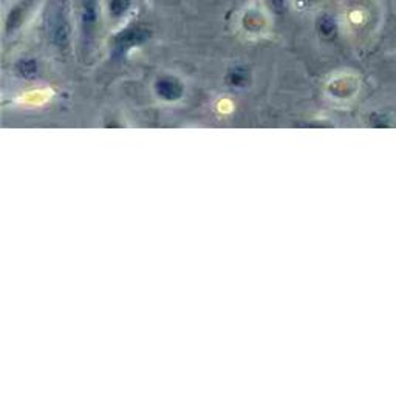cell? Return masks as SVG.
I'll use <instances>...</instances> for the list:
<instances>
[{"label":"cell","mask_w":396,"mask_h":396,"mask_svg":"<svg viewBox=\"0 0 396 396\" xmlns=\"http://www.w3.org/2000/svg\"><path fill=\"white\" fill-rule=\"evenodd\" d=\"M149 36H150L149 29L143 28V27L128 28V29H126V32H123V33H121V34L117 37V50H118L119 53H123V51H126L127 48L133 47V45L143 44L144 41L147 39Z\"/></svg>","instance_id":"1"},{"label":"cell","mask_w":396,"mask_h":396,"mask_svg":"<svg viewBox=\"0 0 396 396\" xmlns=\"http://www.w3.org/2000/svg\"><path fill=\"white\" fill-rule=\"evenodd\" d=\"M96 27V0H82V36L90 41Z\"/></svg>","instance_id":"2"},{"label":"cell","mask_w":396,"mask_h":396,"mask_svg":"<svg viewBox=\"0 0 396 396\" xmlns=\"http://www.w3.org/2000/svg\"><path fill=\"white\" fill-rule=\"evenodd\" d=\"M317 32L325 39H333L338 34V22L330 14H322L317 19Z\"/></svg>","instance_id":"3"},{"label":"cell","mask_w":396,"mask_h":396,"mask_svg":"<svg viewBox=\"0 0 396 396\" xmlns=\"http://www.w3.org/2000/svg\"><path fill=\"white\" fill-rule=\"evenodd\" d=\"M53 34H55V41L59 45H64L67 42L68 27H67V20L62 14H60V11H58L56 14V22H55V29H53Z\"/></svg>","instance_id":"4"},{"label":"cell","mask_w":396,"mask_h":396,"mask_svg":"<svg viewBox=\"0 0 396 396\" xmlns=\"http://www.w3.org/2000/svg\"><path fill=\"white\" fill-rule=\"evenodd\" d=\"M158 90H159V93L167 96V98L178 96L180 91H181L180 86L175 79H163L161 82L158 84Z\"/></svg>","instance_id":"5"},{"label":"cell","mask_w":396,"mask_h":396,"mask_svg":"<svg viewBox=\"0 0 396 396\" xmlns=\"http://www.w3.org/2000/svg\"><path fill=\"white\" fill-rule=\"evenodd\" d=\"M131 6V0H109V10L115 18H121L127 13Z\"/></svg>","instance_id":"6"},{"label":"cell","mask_w":396,"mask_h":396,"mask_svg":"<svg viewBox=\"0 0 396 396\" xmlns=\"http://www.w3.org/2000/svg\"><path fill=\"white\" fill-rule=\"evenodd\" d=\"M305 2H310V4H313V2H317V0H305Z\"/></svg>","instance_id":"7"}]
</instances>
